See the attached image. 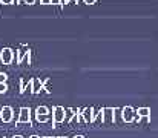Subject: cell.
I'll return each instance as SVG.
<instances>
[{
    "label": "cell",
    "mask_w": 158,
    "mask_h": 138,
    "mask_svg": "<svg viewBox=\"0 0 158 138\" xmlns=\"http://www.w3.org/2000/svg\"><path fill=\"white\" fill-rule=\"evenodd\" d=\"M0 120L3 123H9L12 121V107L11 106H3L0 111Z\"/></svg>",
    "instance_id": "obj_1"
},
{
    "label": "cell",
    "mask_w": 158,
    "mask_h": 138,
    "mask_svg": "<svg viewBox=\"0 0 158 138\" xmlns=\"http://www.w3.org/2000/svg\"><path fill=\"white\" fill-rule=\"evenodd\" d=\"M17 123H31V109L29 107H22L20 109V115Z\"/></svg>",
    "instance_id": "obj_2"
},
{
    "label": "cell",
    "mask_w": 158,
    "mask_h": 138,
    "mask_svg": "<svg viewBox=\"0 0 158 138\" xmlns=\"http://www.w3.org/2000/svg\"><path fill=\"white\" fill-rule=\"evenodd\" d=\"M54 123H61V121H64V107H61V106H55L54 107Z\"/></svg>",
    "instance_id": "obj_3"
},
{
    "label": "cell",
    "mask_w": 158,
    "mask_h": 138,
    "mask_svg": "<svg viewBox=\"0 0 158 138\" xmlns=\"http://www.w3.org/2000/svg\"><path fill=\"white\" fill-rule=\"evenodd\" d=\"M0 58H2V61H3L5 65H9L11 60H12V51H11L9 48H5V49L0 52Z\"/></svg>",
    "instance_id": "obj_4"
},
{
    "label": "cell",
    "mask_w": 158,
    "mask_h": 138,
    "mask_svg": "<svg viewBox=\"0 0 158 138\" xmlns=\"http://www.w3.org/2000/svg\"><path fill=\"white\" fill-rule=\"evenodd\" d=\"M134 118H135V114H134V109L132 107H124L123 109V120L126 121V123H131V121H134Z\"/></svg>",
    "instance_id": "obj_5"
},
{
    "label": "cell",
    "mask_w": 158,
    "mask_h": 138,
    "mask_svg": "<svg viewBox=\"0 0 158 138\" xmlns=\"http://www.w3.org/2000/svg\"><path fill=\"white\" fill-rule=\"evenodd\" d=\"M35 114H37V115H48V114H49V109H48L46 106H39L37 111H35Z\"/></svg>",
    "instance_id": "obj_6"
},
{
    "label": "cell",
    "mask_w": 158,
    "mask_h": 138,
    "mask_svg": "<svg viewBox=\"0 0 158 138\" xmlns=\"http://www.w3.org/2000/svg\"><path fill=\"white\" fill-rule=\"evenodd\" d=\"M40 89H42V83H40L39 80H32V92L37 94Z\"/></svg>",
    "instance_id": "obj_7"
},
{
    "label": "cell",
    "mask_w": 158,
    "mask_h": 138,
    "mask_svg": "<svg viewBox=\"0 0 158 138\" xmlns=\"http://www.w3.org/2000/svg\"><path fill=\"white\" fill-rule=\"evenodd\" d=\"M91 112H92V109H91V107H88V109H85V111H83V117H85V121H92Z\"/></svg>",
    "instance_id": "obj_8"
},
{
    "label": "cell",
    "mask_w": 158,
    "mask_h": 138,
    "mask_svg": "<svg viewBox=\"0 0 158 138\" xmlns=\"http://www.w3.org/2000/svg\"><path fill=\"white\" fill-rule=\"evenodd\" d=\"M151 114V109L149 107H141V109H138V115L140 117H148Z\"/></svg>",
    "instance_id": "obj_9"
},
{
    "label": "cell",
    "mask_w": 158,
    "mask_h": 138,
    "mask_svg": "<svg viewBox=\"0 0 158 138\" xmlns=\"http://www.w3.org/2000/svg\"><path fill=\"white\" fill-rule=\"evenodd\" d=\"M35 118H37V121H40V123H46V121L49 120V115H37V114H35Z\"/></svg>",
    "instance_id": "obj_10"
},
{
    "label": "cell",
    "mask_w": 158,
    "mask_h": 138,
    "mask_svg": "<svg viewBox=\"0 0 158 138\" xmlns=\"http://www.w3.org/2000/svg\"><path fill=\"white\" fill-rule=\"evenodd\" d=\"M8 89V86L5 85V83H0V94H3V92H6Z\"/></svg>",
    "instance_id": "obj_11"
},
{
    "label": "cell",
    "mask_w": 158,
    "mask_h": 138,
    "mask_svg": "<svg viewBox=\"0 0 158 138\" xmlns=\"http://www.w3.org/2000/svg\"><path fill=\"white\" fill-rule=\"evenodd\" d=\"M5 82H6V74L0 72V83H5Z\"/></svg>",
    "instance_id": "obj_12"
},
{
    "label": "cell",
    "mask_w": 158,
    "mask_h": 138,
    "mask_svg": "<svg viewBox=\"0 0 158 138\" xmlns=\"http://www.w3.org/2000/svg\"><path fill=\"white\" fill-rule=\"evenodd\" d=\"M11 2H12V0H2V3H6V5H8V3H11Z\"/></svg>",
    "instance_id": "obj_13"
},
{
    "label": "cell",
    "mask_w": 158,
    "mask_h": 138,
    "mask_svg": "<svg viewBox=\"0 0 158 138\" xmlns=\"http://www.w3.org/2000/svg\"><path fill=\"white\" fill-rule=\"evenodd\" d=\"M12 138H23V137H22V135H14Z\"/></svg>",
    "instance_id": "obj_14"
},
{
    "label": "cell",
    "mask_w": 158,
    "mask_h": 138,
    "mask_svg": "<svg viewBox=\"0 0 158 138\" xmlns=\"http://www.w3.org/2000/svg\"><path fill=\"white\" fill-rule=\"evenodd\" d=\"M26 3H34V0H26Z\"/></svg>",
    "instance_id": "obj_15"
},
{
    "label": "cell",
    "mask_w": 158,
    "mask_h": 138,
    "mask_svg": "<svg viewBox=\"0 0 158 138\" xmlns=\"http://www.w3.org/2000/svg\"><path fill=\"white\" fill-rule=\"evenodd\" d=\"M74 138H85V137H81V135H75Z\"/></svg>",
    "instance_id": "obj_16"
},
{
    "label": "cell",
    "mask_w": 158,
    "mask_h": 138,
    "mask_svg": "<svg viewBox=\"0 0 158 138\" xmlns=\"http://www.w3.org/2000/svg\"><path fill=\"white\" fill-rule=\"evenodd\" d=\"M29 138H39V137L37 135H32V137H29Z\"/></svg>",
    "instance_id": "obj_17"
}]
</instances>
